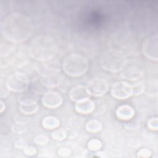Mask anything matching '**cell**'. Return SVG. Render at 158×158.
I'll return each mask as SVG.
<instances>
[{
	"mask_svg": "<svg viewBox=\"0 0 158 158\" xmlns=\"http://www.w3.org/2000/svg\"><path fill=\"white\" fill-rule=\"evenodd\" d=\"M1 31L4 39L13 43H19L30 37L33 31V25L29 17L15 13L4 19L1 25Z\"/></svg>",
	"mask_w": 158,
	"mask_h": 158,
	"instance_id": "obj_1",
	"label": "cell"
},
{
	"mask_svg": "<svg viewBox=\"0 0 158 158\" xmlns=\"http://www.w3.org/2000/svg\"><path fill=\"white\" fill-rule=\"evenodd\" d=\"M57 51L54 40L47 35H39L35 37L29 45L30 56L40 62L52 59Z\"/></svg>",
	"mask_w": 158,
	"mask_h": 158,
	"instance_id": "obj_2",
	"label": "cell"
},
{
	"mask_svg": "<svg viewBox=\"0 0 158 158\" xmlns=\"http://www.w3.org/2000/svg\"><path fill=\"white\" fill-rule=\"evenodd\" d=\"M64 72L71 77H77L85 74L88 69V62L81 54L73 53L69 55L63 61Z\"/></svg>",
	"mask_w": 158,
	"mask_h": 158,
	"instance_id": "obj_3",
	"label": "cell"
},
{
	"mask_svg": "<svg viewBox=\"0 0 158 158\" xmlns=\"http://www.w3.org/2000/svg\"><path fill=\"white\" fill-rule=\"evenodd\" d=\"M126 62V59L122 52L112 49L105 51L100 60L102 68L110 72H117L123 70Z\"/></svg>",
	"mask_w": 158,
	"mask_h": 158,
	"instance_id": "obj_4",
	"label": "cell"
},
{
	"mask_svg": "<svg viewBox=\"0 0 158 158\" xmlns=\"http://www.w3.org/2000/svg\"><path fill=\"white\" fill-rule=\"evenodd\" d=\"M29 83V77L26 74L16 72L7 78L6 85L7 88L12 92L21 93L28 88Z\"/></svg>",
	"mask_w": 158,
	"mask_h": 158,
	"instance_id": "obj_5",
	"label": "cell"
},
{
	"mask_svg": "<svg viewBox=\"0 0 158 158\" xmlns=\"http://www.w3.org/2000/svg\"><path fill=\"white\" fill-rule=\"evenodd\" d=\"M143 53L148 59L158 60V36L157 35L147 38L142 45Z\"/></svg>",
	"mask_w": 158,
	"mask_h": 158,
	"instance_id": "obj_6",
	"label": "cell"
},
{
	"mask_svg": "<svg viewBox=\"0 0 158 158\" xmlns=\"http://www.w3.org/2000/svg\"><path fill=\"white\" fill-rule=\"evenodd\" d=\"M110 93L117 99H125L133 95V86L127 81H117L112 85Z\"/></svg>",
	"mask_w": 158,
	"mask_h": 158,
	"instance_id": "obj_7",
	"label": "cell"
},
{
	"mask_svg": "<svg viewBox=\"0 0 158 158\" xmlns=\"http://www.w3.org/2000/svg\"><path fill=\"white\" fill-rule=\"evenodd\" d=\"M91 96L100 97L104 95L109 90V85L103 78H95L90 81L86 86Z\"/></svg>",
	"mask_w": 158,
	"mask_h": 158,
	"instance_id": "obj_8",
	"label": "cell"
},
{
	"mask_svg": "<svg viewBox=\"0 0 158 158\" xmlns=\"http://www.w3.org/2000/svg\"><path fill=\"white\" fill-rule=\"evenodd\" d=\"M41 102L46 108L55 109L59 107L62 104L63 98L56 91H48L43 94Z\"/></svg>",
	"mask_w": 158,
	"mask_h": 158,
	"instance_id": "obj_9",
	"label": "cell"
},
{
	"mask_svg": "<svg viewBox=\"0 0 158 158\" xmlns=\"http://www.w3.org/2000/svg\"><path fill=\"white\" fill-rule=\"evenodd\" d=\"M19 110L25 115H31L38 110L36 101L31 96H23L19 98Z\"/></svg>",
	"mask_w": 158,
	"mask_h": 158,
	"instance_id": "obj_10",
	"label": "cell"
},
{
	"mask_svg": "<svg viewBox=\"0 0 158 158\" xmlns=\"http://www.w3.org/2000/svg\"><path fill=\"white\" fill-rule=\"evenodd\" d=\"M51 60L40 62L41 64L37 66L36 72L42 77L57 73L60 71L58 64Z\"/></svg>",
	"mask_w": 158,
	"mask_h": 158,
	"instance_id": "obj_11",
	"label": "cell"
},
{
	"mask_svg": "<svg viewBox=\"0 0 158 158\" xmlns=\"http://www.w3.org/2000/svg\"><path fill=\"white\" fill-rule=\"evenodd\" d=\"M70 99L75 102H80L89 99L90 94L86 86L77 85L72 88L69 93Z\"/></svg>",
	"mask_w": 158,
	"mask_h": 158,
	"instance_id": "obj_12",
	"label": "cell"
},
{
	"mask_svg": "<svg viewBox=\"0 0 158 158\" xmlns=\"http://www.w3.org/2000/svg\"><path fill=\"white\" fill-rule=\"evenodd\" d=\"M135 115L133 108L128 105L123 104L118 106L116 110V116L122 120H129Z\"/></svg>",
	"mask_w": 158,
	"mask_h": 158,
	"instance_id": "obj_13",
	"label": "cell"
},
{
	"mask_svg": "<svg viewBox=\"0 0 158 158\" xmlns=\"http://www.w3.org/2000/svg\"><path fill=\"white\" fill-rule=\"evenodd\" d=\"M95 107L94 102L90 99H88L80 102H75V110L81 114H88L91 113Z\"/></svg>",
	"mask_w": 158,
	"mask_h": 158,
	"instance_id": "obj_14",
	"label": "cell"
},
{
	"mask_svg": "<svg viewBox=\"0 0 158 158\" xmlns=\"http://www.w3.org/2000/svg\"><path fill=\"white\" fill-rule=\"evenodd\" d=\"M63 77L59 73L48 76L42 77L41 83L48 88H55L60 85L62 81Z\"/></svg>",
	"mask_w": 158,
	"mask_h": 158,
	"instance_id": "obj_15",
	"label": "cell"
},
{
	"mask_svg": "<svg viewBox=\"0 0 158 158\" xmlns=\"http://www.w3.org/2000/svg\"><path fill=\"white\" fill-rule=\"evenodd\" d=\"M143 74V73L141 69L136 67L130 66L123 70L121 73V77L128 80H136L141 78Z\"/></svg>",
	"mask_w": 158,
	"mask_h": 158,
	"instance_id": "obj_16",
	"label": "cell"
},
{
	"mask_svg": "<svg viewBox=\"0 0 158 158\" xmlns=\"http://www.w3.org/2000/svg\"><path fill=\"white\" fill-rule=\"evenodd\" d=\"M60 122L58 118L54 116L49 115L45 117L42 120L43 127L47 130H54L59 127Z\"/></svg>",
	"mask_w": 158,
	"mask_h": 158,
	"instance_id": "obj_17",
	"label": "cell"
},
{
	"mask_svg": "<svg viewBox=\"0 0 158 158\" xmlns=\"http://www.w3.org/2000/svg\"><path fill=\"white\" fill-rule=\"evenodd\" d=\"M102 128V123L98 120L92 119L88 121L85 125L86 131L91 133H96L101 130Z\"/></svg>",
	"mask_w": 158,
	"mask_h": 158,
	"instance_id": "obj_18",
	"label": "cell"
},
{
	"mask_svg": "<svg viewBox=\"0 0 158 158\" xmlns=\"http://www.w3.org/2000/svg\"><path fill=\"white\" fill-rule=\"evenodd\" d=\"M11 129L14 133H15L17 134H22L27 131V128L25 123L17 122L12 124Z\"/></svg>",
	"mask_w": 158,
	"mask_h": 158,
	"instance_id": "obj_19",
	"label": "cell"
},
{
	"mask_svg": "<svg viewBox=\"0 0 158 158\" xmlns=\"http://www.w3.org/2000/svg\"><path fill=\"white\" fill-rule=\"evenodd\" d=\"M51 137L57 141H62L67 137V132L62 129H58L51 133Z\"/></svg>",
	"mask_w": 158,
	"mask_h": 158,
	"instance_id": "obj_20",
	"label": "cell"
},
{
	"mask_svg": "<svg viewBox=\"0 0 158 158\" xmlns=\"http://www.w3.org/2000/svg\"><path fill=\"white\" fill-rule=\"evenodd\" d=\"M102 143L98 139H92L88 143V148L89 150L93 151H99L102 147Z\"/></svg>",
	"mask_w": 158,
	"mask_h": 158,
	"instance_id": "obj_21",
	"label": "cell"
},
{
	"mask_svg": "<svg viewBox=\"0 0 158 158\" xmlns=\"http://www.w3.org/2000/svg\"><path fill=\"white\" fill-rule=\"evenodd\" d=\"M34 141L36 144L44 145V144H46L48 143L49 138L46 135L40 134L35 138Z\"/></svg>",
	"mask_w": 158,
	"mask_h": 158,
	"instance_id": "obj_22",
	"label": "cell"
},
{
	"mask_svg": "<svg viewBox=\"0 0 158 158\" xmlns=\"http://www.w3.org/2000/svg\"><path fill=\"white\" fill-rule=\"evenodd\" d=\"M149 129L153 131H157L158 130V119L157 117L150 118L147 123Z\"/></svg>",
	"mask_w": 158,
	"mask_h": 158,
	"instance_id": "obj_23",
	"label": "cell"
},
{
	"mask_svg": "<svg viewBox=\"0 0 158 158\" xmlns=\"http://www.w3.org/2000/svg\"><path fill=\"white\" fill-rule=\"evenodd\" d=\"M133 95H139L143 93L145 89L144 86L141 84H136L132 85Z\"/></svg>",
	"mask_w": 158,
	"mask_h": 158,
	"instance_id": "obj_24",
	"label": "cell"
},
{
	"mask_svg": "<svg viewBox=\"0 0 158 158\" xmlns=\"http://www.w3.org/2000/svg\"><path fill=\"white\" fill-rule=\"evenodd\" d=\"M151 154H152V152H151L150 150L146 148H143L140 149L138 152L137 155H138V157L140 158H147L151 156Z\"/></svg>",
	"mask_w": 158,
	"mask_h": 158,
	"instance_id": "obj_25",
	"label": "cell"
},
{
	"mask_svg": "<svg viewBox=\"0 0 158 158\" xmlns=\"http://www.w3.org/2000/svg\"><path fill=\"white\" fill-rule=\"evenodd\" d=\"M72 154L71 150L68 148H61L58 150V154L62 157H68Z\"/></svg>",
	"mask_w": 158,
	"mask_h": 158,
	"instance_id": "obj_26",
	"label": "cell"
},
{
	"mask_svg": "<svg viewBox=\"0 0 158 158\" xmlns=\"http://www.w3.org/2000/svg\"><path fill=\"white\" fill-rule=\"evenodd\" d=\"M36 149L33 146H27L26 148L23 149V152L25 154L28 156H33L36 154Z\"/></svg>",
	"mask_w": 158,
	"mask_h": 158,
	"instance_id": "obj_27",
	"label": "cell"
},
{
	"mask_svg": "<svg viewBox=\"0 0 158 158\" xmlns=\"http://www.w3.org/2000/svg\"><path fill=\"white\" fill-rule=\"evenodd\" d=\"M15 146L18 149H24L25 148H26L28 145L27 143H26V141H25L24 140L22 139H19L17 140L15 143Z\"/></svg>",
	"mask_w": 158,
	"mask_h": 158,
	"instance_id": "obj_28",
	"label": "cell"
},
{
	"mask_svg": "<svg viewBox=\"0 0 158 158\" xmlns=\"http://www.w3.org/2000/svg\"><path fill=\"white\" fill-rule=\"evenodd\" d=\"M5 109H6V104L2 100H1L0 101V112L2 113L4 110H5Z\"/></svg>",
	"mask_w": 158,
	"mask_h": 158,
	"instance_id": "obj_29",
	"label": "cell"
}]
</instances>
